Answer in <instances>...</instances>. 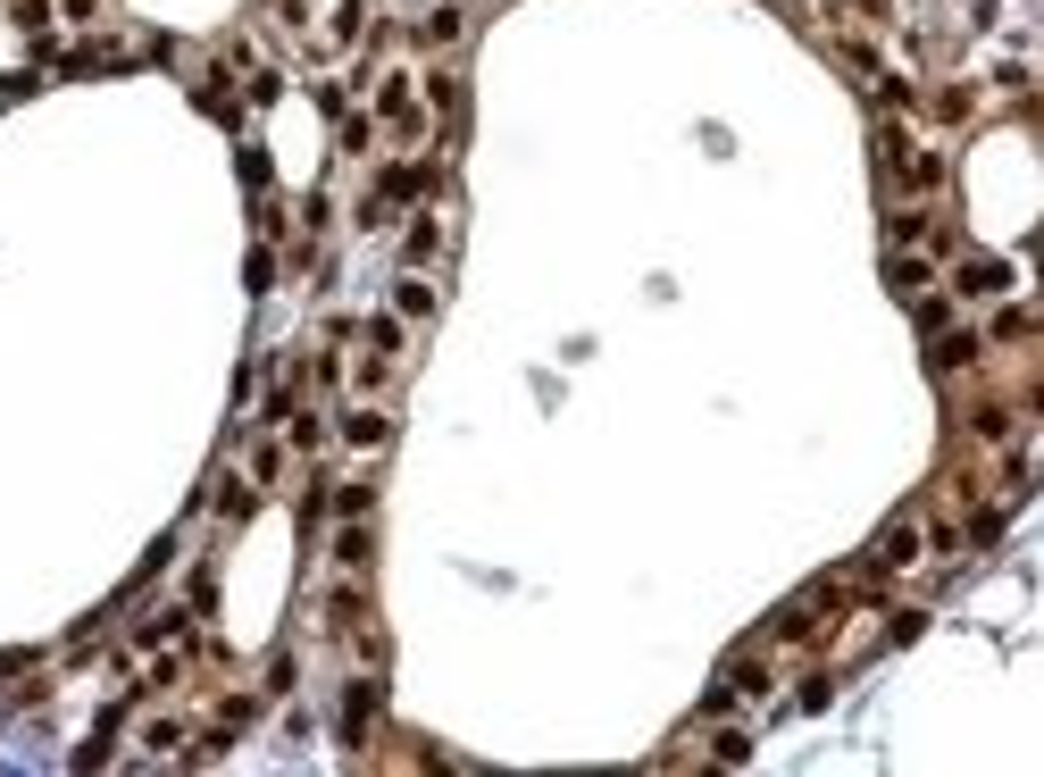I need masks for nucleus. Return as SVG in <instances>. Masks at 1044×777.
Segmentation results:
<instances>
[{
	"label": "nucleus",
	"instance_id": "13",
	"mask_svg": "<svg viewBox=\"0 0 1044 777\" xmlns=\"http://www.w3.org/2000/svg\"><path fill=\"white\" fill-rule=\"evenodd\" d=\"M142 744H151V752H176L184 727H176V719H151V727H142Z\"/></svg>",
	"mask_w": 1044,
	"mask_h": 777
},
{
	"label": "nucleus",
	"instance_id": "3",
	"mask_svg": "<svg viewBox=\"0 0 1044 777\" xmlns=\"http://www.w3.org/2000/svg\"><path fill=\"white\" fill-rule=\"evenodd\" d=\"M376 702H385V686H376V677H351V694H343V744H368Z\"/></svg>",
	"mask_w": 1044,
	"mask_h": 777
},
{
	"label": "nucleus",
	"instance_id": "1",
	"mask_svg": "<svg viewBox=\"0 0 1044 777\" xmlns=\"http://www.w3.org/2000/svg\"><path fill=\"white\" fill-rule=\"evenodd\" d=\"M919 544H928V535H919V518H894V527L877 535V552H869V577H894V569H911V560H919Z\"/></svg>",
	"mask_w": 1044,
	"mask_h": 777
},
{
	"label": "nucleus",
	"instance_id": "4",
	"mask_svg": "<svg viewBox=\"0 0 1044 777\" xmlns=\"http://www.w3.org/2000/svg\"><path fill=\"white\" fill-rule=\"evenodd\" d=\"M335 552H343V569H368V560H376V535L360 527V518H351V527L335 535Z\"/></svg>",
	"mask_w": 1044,
	"mask_h": 777
},
{
	"label": "nucleus",
	"instance_id": "5",
	"mask_svg": "<svg viewBox=\"0 0 1044 777\" xmlns=\"http://www.w3.org/2000/svg\"><path fill=\"white\" fill-rule=\"evenodd\" d=\"M969 435H978V443H1003V435H1011V410H1003V402H978V410H969Z\"/></svg>",
	"mask_w": 1044,
	"mask_h": 777
},
{
	"label": "nucleus",
	"instance_id": "16",
	"mask_svg": "<svg viewBox=\"0 0 1044 777\" xmlns=\"http://www.w3.org/2000/svg\"><path fill=\"white\" fill-rule=\"evenodd\" d=\"M435 243H443V226H435V218H418V226H410V259H426Z\"/></svg>",
	"mask_w": 1044,
	"mask_h": 777
},
{
	"label": "nucleus",
	"instance_id": "6",
	"mask_svg": "<svg viewBox=\"0 0 1044 777\" xmlns=\"http://www.w3.org/2000/svg\"><path fill=\"white\" fill-rule=\"evenodd\" d=\"M886 276H894V293H928V276H936V268L911 251V259H886Z\"/></svg>",
	"mask_w": 1044,
	"mask_h": 777
},
{
	"label": "nucleus",
	"instance_id": "12",
	"mask_svg": "<svg viewBox=\"0 0 1044 777\" xmlns=\"http://www.w3.org/2000/svg\"><path fill=\"white\" fill-rule=\"evenodd\" d=\"M343 435H351V443H385V418H376V410H351Z\"/></svg>",
	"mask_w": 1044,
	"mask_h": 777
},
{
	"label": "nucleus",
	"instance_id": "15",
	"mask_svg": "<svg viewBox=\"0 0 1044 777\" xmlns=\"http://www.w3.org/2000/svg\"><path fill=\"white\" fill-rule=\"evenodd\" d=\"M243 285H251V293H268V285H276V259H268V251H251V268H243Z\"/></svg>",
	"mask_w": 1044,
	"mask_h": 777
},
{
	"label": "nucleus",
	"instance_id": "9",
	"mask_svg": "<svg viewBox=\"0 0 1044 777\" xmlns=\"http://www.w3.org/2000/svg\"><path fill=\"white\" fill-rule=\"evenodd\" d=\"M360 26H368V0H343L335 9V42H360Z\"/></svg>",
	"mask_w": 1044,
	"mask_h": 777
},
{
	"label": "nucleus",
	"instance_id": "10",
	"mask_svg": "<svg viewBox=\"0 0 1044 777\" xmlns=\"http://www.w3.org/2000/svg\"><path fill=\"white\" fill-rule=\"evenodd\" d=\"M393 310H401V318H426V310H435V293H426V285H418V276H410V285H401V293H393Z\"/></svg>",
	"mask_w": 1044,
	"mask_h": 777
},
{
	"label": "nucleus",
	"instance_id": "11",
	"mask_svg": "<svg viewBox=\"0 0 1044 777\" xmlns=\"http://www.w3.org/2000/svg\"><path fill=\"white\" fill-rule=\"evenodd\" d=\"M961 360H978V335H944L936 343V368H961Z\"/></svg>",
	"mask_w": 1044,
	"mask_h": 777
},
{
	"label": "nucleus",
	"instance_id": "14",
	"mask_svg": "<svg viewBox=\"0 0 1044 777\" xmlns=\"http://www.w3.org/2000/svg\"><path fill=\"white\" fill-rule=\"evenodd\" d=\"M710 752H719V761H727V769H744V761H752V736H735V727H727V736H719V744H710Z\"/></svg>",
	"mask_w": 1044,
	"mask_h": 777
},
{
	"label": "nucleus",
	"instance_id": "8",
	"mask_svg": "<svg viewBox=\"0 0 1044 777\" xmlns=\"http://www.w3.org/2000/svg\"><path fill=\"white\" fill-rule=\"evenodd\" d=\"M401 351V318H368V360H393Z\"/></svg>",
	"mask_w": 1044,
	"mask_h": 777
},
{
	"label": "nucleus",
	"instance_id": "7",
	"mask_svg": "<svg viewBox=\"0 0 1044 777\" xmlns=\"http://www.w3.org/2000/svg\"><path fill=\"white\" fill-rule=\"evenodd\" d=\"M727 694H769V661H752V652H744V661L727 669Z\"/></svg>",
	"mask_w": 1044,
	"mask_h": 777
},
{
	"label": "nucleus",
	"instance_id": "2",
	"mask_svg": "<svg viewBox=\"0 0 1044 777\" xmlns=\"http://www.w3.org/2000/svg\"><path fill=\"white\" fill-rule=\"evenodd\" d=\"M953 293H969V301H978V293H1011V259H986V251L961 259V268H953Z\"/></svg>",
	"mask_w": 1044,
	"mask_h": 777
}]
</instances>
